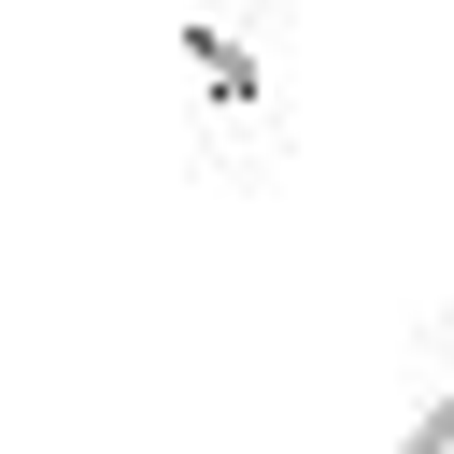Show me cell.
<instances>
[{
	"mask_svg": "<svg viewBox=\"0 0 454 454\" xmlns=\"http://www.w3.org/2000/svg\"><path fill=\"white\" fill-rule=\"evenodd\" d=\"M397 440H411V454H454V312L426 326V397L397 411Z\"/></svg>",
	"mask_w": 454,
	"mask_h": 454,
	"instance_id": "cell-2",
	"label": "cell"
},
{
	"mask_svg": "<svg viewBox=\"0 0 454 454\" xmlns=\"http://www.w3.org/2000/svg\"><path fill=\"white\" fill-rule=\"evenodd\" d=\"M298 0H184L170 14V142L199 184L270 199L298 170Z\"/></svg>",
	"mask_w": 454,
	"mask_h": 454,
	"instance_id": "cell-1",
	"label": "cell"
}]
</instances>
